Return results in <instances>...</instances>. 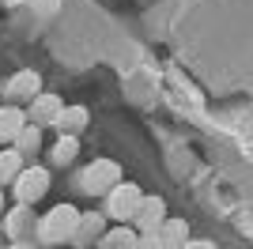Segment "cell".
<instances>
[{
	"label": "cell",
	"mask_w": 253,
	"mask_h": 249,
	"mask_svg": "<svg viewBox=\"0 0 253 249\" xmlns=\"http://www.w3.org/2000/svg\"><path fill=\"white\" fill-rule=\"evenodd\" d=\"M76 223H80V211H76L72 204H57L49 215L42 219L38 234H42V242L57 246V242H64V238H72V234H76Z\"/></svg>",
	"instance_id": "1"
},
{
	"label": "cell",
	"mask_w": 253,
	"mask_h": 249,
	"mask_svg": "<svg viewBox=\"0 0 253 249\" xmlns=\"http://www.w3.org/2000/svg\"><path fill=\"white\" fill-rule=\"evenodd\" d=\"M106 249H136V234L132 230H114V234H106Z\"/></svg>",
	"instance_id": "16"
},
{
	"label": "cell",
	"mask_w": 253,
	"mask_h": 249,
	"mask_svg": "<svg viewBox=\"0 0 253 249\" xmlns=\"http://www.w3.org/2000/svg\"><path fill=\"white\" fill-rule=\"evenodd\" d=\"M76 151H80L76 136H61V140L53 144V163H57V166H68V163L76 159Z\"/></svg>",
	"instance_id": "14"
},
{
	"label": "cell",
	"mask_w": 253,
	"mask_h": 249,
	"mask_svg": "<svg viewBox=\"0 0 253 249\" xmlns=\"http://www.w3.org/2000/svg\"><path fill=\"white\" fill-rule=\"evenodd\" d=\"M45 189H49V174H45L42 166H31V170H19V174H15V197H19L23 204L42 200Z\"/></svg>",
	"instance_id": "3"
},
{
	"label": "cell",
	"mask_w": 253,
	"mask_h": 249,
	"mask_svg": "<svg viewBox=\"0 0 253 249\" xmlns=\"http://www.w3.org/2000/svg\"><path fill=\"white\" fill-rule=\"evenodd\" d=\"M0 215H4V193H0Z\"/></svg>",
	"instance_id": "21"
},
{
	"label": "cell",
	"mask_w": 253,
	"mask_h": 249,
	"mask_svg": "<svg viewBox=\"0 0 253 249\" xmlns=\"http://www.w3.org/2000/svg\"><path fill=\"white\" fill-rule=\"evenodd\" d=\"M34 11H42V15H49V11H57L61 8V0H27Z\"/></svg>",
	"instance_id": "17"
},
{
	"label": "cell",
	"mask_w": 253,
	"mask_h": 249,
	"mask_svg": "<svg viewBox=\"0 0 253 249\" xmlns=\"http://www.w3.org/2000/svg\"><path fill=\"white\" fill-rule=\"evenodd\" d=\"M185 238H189V227H185V219H167V223L155 230L159 249H181V246H185Z\"/></svg>",
	"instance_id": "8"
},
{
	"label": "cell",
	"mask_w": 253,
	"mask_h": 249,
	"mask_svg": "<svg viewBox=\"0 0 253 249\" xmlns=\"http://www.w3.org/2000/svg\"><path fill=\"white\" fill-rule=\"evenodd\" d=\"M163 223H167V204L159 197H144L140 208H136V227L144 230V234H155Z\"/></svg>",
	"instance_id": "5"
},
{
	"label": "cell",
	"mask_w": 253,
	"mask_h": 249,
	"mask_svg": "<svg viewBox=\"0 0 253 249\" xmlns=\"http://www.w3.org/2000/svg\"><path fill=\"white\" fill-rule=\"evenodd\" d=\"M136 249H159L155 234H144V238H136Z\"/></svg>",
	"instance_id": "18"
},
{
	"label": "cell",
	"mask_w": 253,
	"mask_h": 249,
	"mask_svg": "<svg viewBox=\"0 0 253 249\" xmlns=\"http://www.w3.org/2000/svg\"><path fill=\"white\" fill-rule=\"evenodd\" d=\"M8 249H31V242H15V246H8Z\"/></svg>",
	"instance_id": "20"
},
{
	"label": "cell",
	"mask_w": 253,
	"mask_h": 249,
	"mask_svg": "<svg viewBox=\"0 0 253 249\" xmlns=\"http://www.w3.org/2000/svg\"><path fill=\"white\" fill-rule=\"evenodd\" d=\"M23 124H27V117H23L19 106H0V144H4V140H15Z\"/></svg>",
	"instance_id": "10"
},
{
	"label": "cell",
	"mask_w": 253,
	"mask_h": 249,
	"mask_svg": "<svg viewBox=\"0 0 253 249\" xmlns=\"http://www.w3.org/2000/svg\"><path fill=\"white\" fill-rule=\"evenodd\" d=\"M117 181H121V166H117L114 159H95V163L84 170V177H80L84 193H106V189H114Z\"/></svg>",
	"instance_id": "2"
},
{
	"label": "cell",
	"mask_w": 253,
	"mask_h": 249,
	"mask_svg": "<svg viewBox=\"0 0 253 249\" xmlns=\"http://www.w3.org/2000/svg\"><path fill=\"white\" fill-rule=\"evenodd\" d=\"M8 234H11L15 242H23L27 234H31V211H27V204L15 208V211L8 215Z\"/></svg>",
	"instance_id": "12"
},
{
	"label": "cell",
	"mask_w": 253,
	"mask_h": 249,
	"mask_svg": "<svg viewBox=\"0 0 253 249\" xmlns=\"http://www.w3.org/2000/svg\"><path fill=\"white\" fill-rule=\"evenodd\" d=\"M102 234V215H80V223H76V234L72 238H84V242H91V238H98Z\"/></svg>",
	"instance_id": "13"
},
{
	"label": "cell",
	"mask_w": 253,
	"mask_h": 249,
	"mask_svg": "<svg viewBox=\"0 0 253 249\" xmlns=\"http://www.w3.org/2000/svg\"><path fill=\"white\" fill-rule=\"evenodd\" d=\"M19 163H23V155L15 151V147H11V151H0V185L19 174Z\"/></svg>",
	"instance_id": "15"
},
{
	"label": "cell",
	"mask_w": 253,
	"mask_h": 249,
	"mask_svg": "<svg viewBox=\"0 0 253 249\" xmlns=\"http://www.w3.org/2000/svg\"><path fill=\"white\" fill-rule=\"evenodd\" d=\"M38 144H42L38 124H23L19 136H15V151H19V155H34V151H38Z\"/></svg>",
	"instance_id": "11"
},
{
	"label": "cell",
	"mask_w": 253,
	"mask_h": 249,
	"mask_svg": "<svg viewBox=\"0 0 253 249\" xmlns=\"http://www.w3.org/2000/svg\"><path fill=\"white\" fill-rule=\"evenodd\" d=\"M61 94H34L31 98V121L42 128V124H53L57 121V114H61Z\"/></svg>",
	"instance_id": "7"
},
{
	"label": "cell",
	"mask_w": 253,
	"mask_h": 249,
	"mask_svg": "<svg viewBox=\"0 0 253 249\" xmlns=\"http://www.w3.org/2000/svg\"><path fill=\"white\" fill-rule=\"evenodd\" d=\"M181 249H215V246H211V242H185Z\"/></svg>",
	"instance_id": "19"
},
{
	"label": "cell",
	"mask_w": 253,
	"mask_h": 249,
	"mask_svg": "<svg viewBox=\"0 0 253 249\" xmlns=\"http://www.w3.org/2000/svg\"><path fill=\"white\" fill-rule=\"evenodd\" d=\"M38 91H42V76L34 68H23L8 80V98H15V102H31Z\"/></svg>",
	"instance_id": "6"
},
{
	"label": "cell",
	"mask_w": 253,
	"mask_h": 249,
	"mask_svg": "<svg viewBox=\"0 0 253 249\" xmlns=\"http://www.w3.org/2000/svg\"><path fill=\"white\" fill-rule=\"evenodd\" d=\"M140 189L136 185H121L117 181L114 189H110V215L117 219V223H125V219H136V208H140Z\"/></svg>",
	"instance_id": "4"
},
{
	"label": "cell",
	"mask_w": 253,
	"mask_h": 249,
	"mask_svg": "<svg viewBox=\"0 0 253 249\" xmlns=\"http://www.w3.org/2000/svg\"><path fill=\"white\" fill-rule=\"evenodd\" d=\"M53 124H57V132H61V136H76L87 124V110H84V106H64Z\"/></svg>",
	"instance_id": "9"
}]
</instances>
